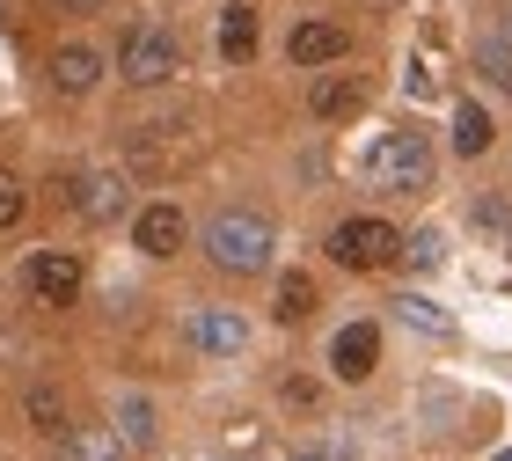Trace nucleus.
<instances>
[{"label":"nucleus","instance_id":"f257e3e1","mask_svg":"<svg viewBox=\"0 0 512 461\" xmlns=\"http://www.w3.org/2000/svg\"><path fill=\"white\" fill-rule=\"evenodd\" d=\"M205 249H213V264H220V271L249 279V271H264V264H271L278 235H271V220H264V213H249V205H227V213L205 227Z\"/></svg>","mask_w":512,"mask_h":461},{"label":"nucleus","instance_id":"f03ea898","mask_svg":"<svg viewBox=\"0 0 512 461\" xmlns=\"http://www.w3.org/2000/svg\"><path fill=\"white\" fill-rule=\"evenodd\" d=\"M359 169H366V183H381V191H425L432 183V147H425V132H381Z\"/></svg>","mask_w":512,"mask_h":461},{"label":"nucleus","instance_id":"7ed1b4c3","mask_svg":"<svg viewBox=\"0 0 512 461\" xmlns=\"http://www.w3.org/2000/svg\"><path fill=\"white\" fill-rule=\"evenodd\" d=\"M118 74H125L132 88H161L169 74H183V52H176V37H169V30H154V22L125 30V44H118Z\"/></svg>","mask_w":512,"mask_h":461},{"label":"nucleus","instance_id":"20e7f679","mask_svg":"<svg viewBox=\"0 0 512 461\" xmlns=\"http://www.w3.org/2000/svg\"><path fill=\"white\" fill-rule=\"evenodd\" d=\"M330 257L344 271H381V264L403 257V235H395L388 220H344L337 235H330Z\"/></svg>","mask_w":512,"mask_h":461},{"label":"nucleus","instance_id":"39448f33","mask_svg":"<svg viewBox=\"0 0 512 461\" xmlns=\"http://www.w3.org/2000/svg\"><path fill=\"white\" fill-rule=\"evenodd\" d=\"M30 293H37L44 308H74L81 257H74V249H37V257H30Z\"/></svg>","mask_w":512,"mask_h":461},{"label":"nucleus","instance_id":"423d86ee","mask_svg":"<svg viewBox=\"0 0 512 461\" xmlns=\"http://www.w3.org/2000/svg\"><path fill=\"white\" fill-rule=\"evenodd\" d=\"M330 366H337V381H366L381 366V330L374 322H344L337 344H330Z\"/></svg>","mask_w":512,"mask_h":461},{"label":"nucleus","instance_id":"0eeeda50","mask_svg":"<svg viewBox=\"0 0 512 461\" xmlns=\"http://www.w3.org/2000/svg\"><path fill=\"white\" fill-rule=\"evenodd\" d=\"M96 81H103V52L96 44H59L52 52V88L59 96H88Z\"/></svg>","mask_w":512,"mask_h":461},{"label":"nucleus","instance_id":"6e6552de","mask_svg":"<svg viewBox=\"0 0 512 461\" xmlns=\"http://www.w3.org/2000/svg\"><path fill=\"white\" fill-rule=\"evenodd\" d=\"M352 52V37L337 30V22H300V30L286 37V59L293 66H330V59H344Z\"/></svg>","mask_w":512,"mask_h":461},{"label":"nucleus","instance_id":"1a4fd4ad","mask_svg":"<svg viewBox=\"0 0 512 461\" xmlns=\"http://www.w3.org/2000/svg\"><path fill=\"white\" fill-rule=\"evenodd\" d=\"M74 205H81V220H118L125 213V176H110V169L74 176Z\"/></svg>","mask_w":512,"mask_h":461},{"label":"nucleus","instance_id":"9d476101","mask_svg":"<svg viewBox=\"0 0 512 461\" xmlns=\"http://www.w3.org/2000/svg\"><path fill=\"white\" fill-rule=\"evenodd\" d=\"M132 242L147 249V257H176L183 249V213L176 205H147V213L132 220Z\"/></svg>","mask_w":512,"mask_h":461},{"label":"nucleus","instance_id":"9b49d317","mask_svg":"<svg viewBox=\"0 0 512 461\" xmlns=\"http://www.w3.org/2000/svg\"><path fill=\"white\" fill-rule=\"evenodd\" d=\"M359 103H366V88H359L352 74H322V81L308 88V110H315V118H352Z\"/></svg>","mask_w":512,"mask_h":461},{"label":"nucleus","instance_id":"f8f14e48","mask_svg":"<svg viewBox=\"0 0 512 461\" xmlns=\"http://www.w3.org/2000/svg\"><path fill=\"white\" fill-rule=\"evenodd\" d=\"M191 337H198V352H242V315L205 308V315L191 322Z\"/></svg>","mask_w":512,"mask_h":461},{"label":"nucleus","instance_id":"ddd939ff","mask_svg":"<svg viewBox=\"0 0 512 461\" xmlns=\"http://www.w3.org/2000/svg\"><path fill=\"white\" fill-rule=\"evenodd\" d=\"M454 154H491V110L483 103H454Z\"/></svg>","mask_w":512,"mask_h":461},{"label":"nucleus","instance_id":"4468645a","mask_svg":"<svg viewBox=\"0 0 512 461\" xmlns=\"http://www.w3.org/2000/svg\"><path fill=\"white\" fill-rule=\"evenodd\" d=\"M59 461H118V432H103V425L59 432Z\"/></svg>","mask_w":512,"mask_h":461},{"label":"nucleus","instance_id":"2eb2a0df","mask_svg":"<svg viewBox=\"0 0 512 461\" xmlns=\"http://www.w3.org/2000/svg\"><path fill=\"white\" fill-rule=\"evenodd\" d=\"M220 59H256V8H227L220 15Z\"/></svg>","mask_w":512,"mask_h":461},{"label":"nucleus","instance_id":"dca6fc26","mask_svg":"<svg viewBox=\"0 0 512 461\" xmlns=\"http://www.w3.org/2000/svg\"><path fill=\"white\" fill-rule=\"evenodd\" d=\"M278 322H308L315 315V279H300V271H286L278 279V308H271Z\"/></svg>","mask_w":512,"mask_h":461},{"label":"nucleus","instance_id":"f3484780","mask_svg":"<svg viewBox=\"0 0 512 461\" xmlns=\"http://www.w3.org/2000/svg\"><path fill=\"white\" fill-rule=\"evenodd\" d=\"M476 74H491L505 96H512V44L505 37H491V44H476Z\"/></svg>","mask_w":512,"mask_h":461},{"label":"nucleus","instance_id":"a211bd4d","mask_svg":"<svg viewBox=\"0 0 512 461\" xmlns=\"http://www.w3.org/2000/svg\"><path fill=\"white\" fill-rule=\"evenodd\" d=\"M30 418H37V432H66V403H59V388H30Z\"/></svg>","mask_w":512,"mask_h":461},{"label":"nucleus","instance_id":"6ab92c4d","mask_svg":"<svg viewBox=\"0 0 512 461\" xmlns=\"http://www.w3.org/2000/svg\"><path fill=\"white\" fill-rule=\"evenodd\" d=\"M22 213H30V191H22L15 169H0V227H15Z\"/></svg>","mask_w":512,"mask_h":461},{"label":"nucleus","instance_id":"aec40b11","mask_svg":"<svg viewBox=\"0 0 512 461\" xmlns=\"http://www.w3.org/2000/svg\"><path fill=\"white\" fill-rule=\"evenodd\" d=\"M395 308H403V322H417V330H432V337H447V330H454V322L439 315L432 301H417V293H403V301H395Z\"/></svg>","mask_w":512,"mask_h":461},{"label":"nucleus","instance_id":"412c9836","mask_svg":"<svg viewBox=\"0 0 512 461\" xmlns=\"http://www.w3.org/2000/svg\"><path fill=\"white\" fill-rule=\"evenodd\" d=\"M125 432H132V440H147V432H154L147 425V403H125Z\"/></svg>","mask_w":512,"mask_h":461},{"label":"nucleus","instance_id":"4be33fe9","mask_svg":"<svg viewBox=\"0 0 512 461\" xmlns=\"http://www.w3.org/2000/svg\"><path fill=\"white\" fill-rule=\"evenodd\" d=\"M52 8H66V15H88V8H103V0H52Z\"/></svg>","mask_w":512,"mask_h":461},{"label":"nucleus","instance_id":"5701e85b","mask_svg":"<svg viewBox=\"0 0 512 461\" xmlns=\"http://www.w3.org/2000/svg\"><path fill=\"white\" fill-rule=\"evenodd\" d=\"M498 461H512V454H498Z\"/></svg>","mask_w":512,"mask_h":461}]
</instances>
